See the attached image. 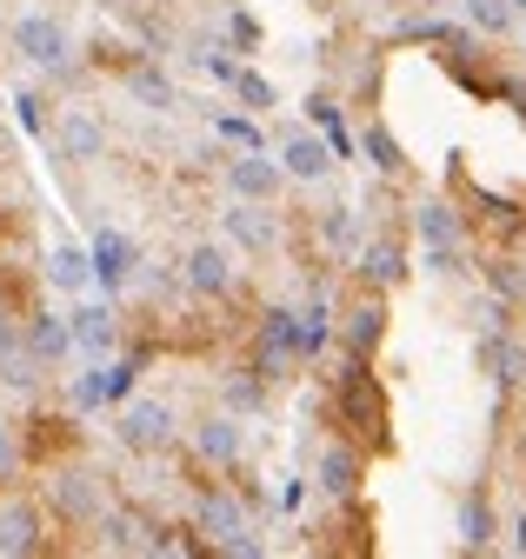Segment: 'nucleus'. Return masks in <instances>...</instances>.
Returning a JSON list of instances; mask_svg holds the SVG:
<instances>
[{"label":"nucleus","mask_w":526,"mask_h":559,"mask_svg":"<svg viewBox=\"0 0 526 559\" xmlns=\"http://www.w3.org/2000/svg\"><path fill=\"white\" fill-rule=\"evenodd\" d=\"M14 47H21L34 67H47V74H60V67H68V27H60L53 14H21V21H14Z\"/></svg>","instance_id":"f257e3e1"},{"label":"nucleus","mask_w":526,"mask_h":559,"mask_svg":"<svg viewBox=\"0 0 526 559\" xmlns=\"http://www.w3.org/2000/svg\"><path fill=\"white\" fill-rule=\"evenodd\" d=\"M120 440L127 447H167L174 440V406H160V400H134V406H127L120 413Z\"/></svg>","instance_id":"f03ea898"},{"label":"nucleus","mask_w":526,"mask_h":559,"mask_svg":"<svg viewBox=\"0 0 526 559\" xmlns=\"http://www.w3.org/2000/svg\"><path fill=\"white\" fill-rule=\"evenodd\" d=\"M227 280H234V260H227V247L201 240V247L187 253V287H193V294H227Z\"/></svg>","instance_id":"7ed1b4c3"},{"label":"nucleus","mask_w":526,"mask_h":559,"mask_svg":"<svg viewBox=\"0 0 526 559\" xmlns=\"http://www.w3.org/2000/svg\"><path fill=\"white\" fill-rule=\"evenodd\" d=\"M420 240H427L433 266H453V253H459V221H453V206H440V200L420 206Z\"/></svg>","instance_id":"20e7f679"},{"label":"nucleus","mask_w":526,"mask_h":559,"mask_svg":"<svg viewBox=\"0 0 526 559\" xmlns=\"http://www.w3.org/2000/svg\"><path fill=\"white\" fill-rule=\"evenodd\" d=\"M326 167H334V147L313 133H294L280 147V174H294V180H326Z\"/></svg>","instance_id":"39448f33"},{"label":"nucleus","mask_w":526,"mask_h":559,"mask_svg":"<svg viewBox=\"0 0 526 559\" xmlns=\"http://www.w3.org/2000/svg\"><path fill=\"white\" fill-rule=\"evenodd\" d=\"M227 180H234V193H240V200H274V193H280V160L247 154V160H234V167H227Z\"/></svg>","instance_id":"423d86ee"},{"label":"nucleus","mask_w":526,"mask_h":559,"mask_svg":"<svg viewBox=\"0 0 526 559\" xmlns=\"http://www.w3.org/2000/svg\"><path fill=\"white\" fill-rule=\"evenodd\" d=\"M87 260H94V280H100V287H127V273H134V247H127L120 234H100Z\"/></svg>","instance_id":"0eeeda50"},{"label":"nucleus","mask_w":526,"mask_h":559,"mask_svg":"<svg viewBox=\"0 0 526 559\" xmlns=\"http://www.w3.org/2000/svg\"><path fill=\"white\" fill-rule=\"evenodd\" d=\"M201 526H207L220 546H234V552H253V539H247V520H240V507H234V500H207V507H201Z\"/></svg>","instance_id":"6e6552de"},{"label":"nucleus","mask_w":526,"mask_h":559,"mask_svg":"<svg viewBox=\"0 0 526 559\" xmlns=\"http://www.w3.org/2000/svg\"><path fill=\"white\" fill-rule=\"evenodd\" d=\"M68 326H74V346H81V354H107V346H113V307H100V300L81 307Z\"/></svg>","instance_id":"1a4fd4ad"},{"label":"nucleus","mask_w":526,"mask_h":559,"mask_svg":"<svg viewBox=\"0 0 526 559\" xmlns=\"http://www.w3.org/2000/svg\"><path fill=\"white\" fill-rule=\"evenodd\" d=\"M47 266H53L47 280H53V287H60V294H81V287H87V280H94V260H87V253H74V247H60V253H53Z\"/></svg>","instance_id":"9d476101"},{"label":"nucleus","mask_w":526,"mask_h":559,"mask_svg":"<svg viewBox=\"0 0 526 559\" xmlns=\"http://www.w3.org/2000/svg\"><path fill=\"white\" fill-rule=\"evenodd\" d=\"M294 346H307V326H300L294 313H274V320H267V367H280Z\"/></svg>","instance_id":"9b49d317"},{"label":"nucleus","mask_w":526,"mask_h":559,"mask_svg":"<svg viewBox=\"0 0 526 559\" xmlns=\"http://www.w3.org/2000/svg\"><path fill=\"white\" fill-rule=\"evenodd\" d=\"M227 240H240V247H253V253H260V247H274V227L260 221L253 206H234V214H227Z\"/></svg>","instance_id":"f8f14e48"},{"label":"nucleus","mask_w":526,"mask_h":559,"mask_svg":"<svg viewBox=\"0 0 526 559\" xmlns=\"http://www.w3.org/2000/svg\"><path fill=\"white\" fill-rule=\"evenodd\" d=\"M193 440H201L207 460H234V453H240V427H234V419H207V427L193 433Z\"/></svg>","instance_id":"ddd939ff"},{"label":"nucleus","mask_w":526,"mask_h":559,"mask_svg":"<svg viewBox=\"0 0 526 559\" xmlns=\"http://www.w3.org/2000/svg\"><path fill=\"white\" fill-rule=\"evenodd\" d=\"M0 552H34V513L27 507H14L0 520Z\"/></svg>","instance_id":"4468645a"},{"label":"nucleus","mask_w":526,"mask_h":559,"mask_svg":"<svg viewBox=\"0 0 526 559\" xmlns=\"http://www.w3.org/2000/svg\"><path fill=\"white\" fill-rule=\"evenodd\" d=\"M467 21L487 27V34H506L513 27V0H467Z\"/></svg>","instance_id":"2eb2a0df"},{"label":"nucleus","mask_w":526,"mask_h":559,"mask_svg":"<svg viewBox=\"0 0 526 559\" xmlns=\"http://www.w3.org/2000/svg\"><path fill=\"white\" fill-rule=\"evenodd\" d=\"M68 147H74L81 160H94V154L107 147V133H100V120H87V114H74V120H68Z\"/></svg>","instance_id":"dca6fc26"},{"label":"nucleus","mask_w":526,"mask_h":559,"mask_svg":"<svg viewBox=\"0 0 526 559\" xmlns=\"http://www.w3.org/2000/svg\"><path fill=\"white\" fill-rule=\"evenodd\" d=\"M487 360H493V380H506V386L526 373V354H519L513 340H487Z\"/></svg>","instance_id":"f3484780"},{"label":"nucleus","mask_w":526,"mask_h":559,"mask_svg":"<svg viewBox=\"0 0 526 559\" xmlns=\"http://www.w3.org/2000/svg\"><path fill=\"white\" fill-rule=\"evenodd\" d=\"M127 87H134V100H147V107H174V87L154 74V67H141V74H127Z\"/></svg>","instance_id":"a211bd4d"},{"label":"nucleus","mask_w":526,"mask_h":559,"mask_svg":"<svg viewBox=\"0 0 526 559\" xmlns=\"http://www.w3.org/2000/svg\"><path fill=\"white\" fill-rule=\"evenodd\" d=\"M320 486H326V493H347V486H354V453H340V447L326 453L320 460Z\"/></svg>","instance_id":"6ab92c4d"},{"label":"nucleus","mask_w":526,"mask_h":559,"mask_svg":"<svg viewBox=\"0 0 526 559\" xmlns=\"http://www.w3.org/2000/svg\"><path fill=\"white\" fill-rule=\"evenodd\" d=\"M459 533H467V546H487L493 539V513L480 500H467V507H459Z\"/></svg>","instance_id":"aec40b11"},{"label":"nucleus","mask_w":526,"mask_h":559,"mask_svg":"<svg viewBox=\"0 0 526 559\" xmlns=\"http://www.w3.org/2000/svg\"><path fill=\"white\" fill-rule=\"evenodd\" d=\"M68 340H74V326L40 320V326H34V354H40V360H53V354H68Z\"/></svg>","instance_id":"412c9836"},{"label":"nucleus","mask_w":526,"mask_h":559,"mask_svg":"<svg viewBox=\"0 0 526 559\" xmlns=\"http://www.w3.org/2000/svg\"><path fill=\"white\" fill-rule=\"evenodd\" d=\"M234 94H240V100H247L253 114H260V107H274V87L260 81V74H234Z\"/></svg>","instance_id":"4be33fe9"},{"label":"nucleus","mask_w":526,"mask_h":559,"mask_svg":"<svg viewBox=\"0 0 526 559\" xmlns=\"http://www.w3.org/2000/svg\"><path fill=\"white\" fill-rule=\"evenodd\" d=\"M401 273V253L393 247H367V280H393Z\"/></svg>","instance_id":"5701e85b"},{"label":"nucleus","mask_w":526,"mask_h":559,"mask_svg":"<svg viewBox=\"0 0 526 559\" xmlns=\"http://www.w3.org/2000/svg\"><path fill=\"white\" fill-rule=\"evenodd\" d=\"M326 240H334V247H354V214H347V206H334V214H326V227H320Z\"/></svg>","instance_id":"b1692460"},{"label":"nucleus","mask_w":526,"mask_h":559,"mask_svg":"<svg viewBox=\"0 0 526 559\" xmlns=\"http://www.w3.org/2000/svg\"><path fill=\"white\" fill-rule=\"evenodd\" d=\"M60 507H68V513H94V486H87V479H81V486L68 479V486H60Z\"/></svg>","instance_id":"393cba45"},{"label":"nucleus","mask_w":526,"mask_h":559,"mask_svg":"<svg viewBox=\"0 0 526 559\" xmlns=\"http://www.w3.org/2000/svg\"><path fill=\"white\" fill-rule=\"evenodd\" d=\"M380 340V307H360L354 313V346H373Z\"/></svg>","instance_id":"a878e982"},{"label":"nucleus","mask_w":526,"mask_h":559,"mask_svg":"<svg viewBox=\"0 0 526 559\" xmlns=\"http://www.w3.org/2000/svg\"><path fill=\"white\" fill-rule=\"evenodd\" d=\"M367 154H373V167H386V174L401 167V154H393V140H386V133H367Z\"/></svg>","instance_id":"bb28decb"},{"label":"nucleus","mask_w":526,"mask_h":559,"mask_svg":"<svg viewBox=\"0 0 526 559\" xmlns=\"http://www.w3.org/2000/svg\"><path fill=\"white\" fill-rule=\"evenodd\" d=\"M14 107H21V127H27V133H40V94H21Z\"/></svg>","instance_id":"cd10ccee"},{"label":"nucleus","mask_w":526,"mask_h":559,"mask_svg":"<svg viewBox=\"0 0 526 559\" xmlns=\"http://www.w3.org/2000/svg\"><path fill=\"white\" fill-rule=\"evenodd\" d=\"M220 133H227V140H240V147H253V140H260V133H253V127H247V120H234V114H227V120H220Z\"/></svg>","instance_id":"c85d7f7f"},{"label":"nucleus","mask_w":526,"mask_h":559,"mask_svg":"<svg viewBox=\"0 0 526 559\" xmlns=\"http://www.w3.org/2000/svg\"><path fill=\"white\" fill-rule=\"evenodd\" d=\"M513 546H519V552H526V520H519V539H513Z\"/></svg>","instance_id":"c756f323"},{"label":"nucleus","mask_w":526,"mask_h":559,"mask_svg":"<svg viewBox=\"0 0 526 559\" xmlns=\"http://www.w3.org/2000/svg\"><path fill=\"white\" fill-rule=\"evenodd\" d=\"M513 14H526V0H513Z\"/></svg>","instance_id":"7c9ffc66"},{"label":"nucleus","mask_w":526,"mask_h":559,"mask_svg":"<svg viewBox=\"0 0 526 559\" xmlns=\"http://www.w3.org/2000/svg\"><path fill=\"white\" fill-rule=\"evenodd\" d=\"M433 8H440V0H433Z\"/></svg>","instance_id":"2f4dec72"}]
</instances>
